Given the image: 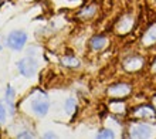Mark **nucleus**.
I'll return each mask as SVG.
<instances>
[{
	"label": "nucleus",
	"instance_id": "f257e3e1",
	"mask_svg": "<svg viewBox=\"0 0 156 139\" xmlns=\"http://www.w3.org/2000/svg\"><path fill=\"white\" fill-rule=\"evenodd\" d=\"M26 41H27V34L24 31H20V30L13 31L7 37V45L13 50H21L24 47Z\"/></svg>",
	"mask_w": 156,
	"mask_h": 139
},
{
	"label": "nucleus",
	"instance_id": "f03ea898",
	"mask_svg": "<svg viewBox=\"0 0 156 139\" xmlns=\"http://www.w3.org/2000/svg\"><path fill=\"white\" fill-rule=\"evenodd\" d=\"M17 67L24 77H33L36 74V70H37V62L33 58H23L21 61H19Z\"/></svg>",
	"mask_w": 156,
	"mask_h": 139
},
{
	"label": "nucleus",
	"instance_id": "7ed1b4c3",
	"mask_svg": "<svg viewBox=\"0 0 156 139\" xmlns=\"http://www.w3.org/2000/svg\"><path fill=\"white\" fill-rule=\"evenodd\" d=\"M48 99L45 98V97H37V98L33 99V102H31V108H33V111L36 112V114L38 115H45L47 114V111H48Z\"/></svg>",
	"mask_w": 156,
	"mask_h": 139
},
{
	"label": "nucleus",
	"instance_id": "20e7f679",
	"mask_svg": "<svg viewBox=\"0 0 156 139\" xmlns=\"http://www.w3.org/2000/svg\"><path fill=\"white\" fill-rule=\"evenodd\" d=\"M149 127L146 125H138V127L132 128V136H135V138H145V136H149Z\"/></svg>",
	"mask_w": 156,
	"mask_h": 139
},
{
	"label": "nucleus",
	"instance_id": "39448f33",
	"mask_svg": "<svg viewBox=\"0 0 156 139\" xmlns=\"http://www.w3.org/2000/svg\"><path fill=\"white\" fill-rule=\"evenodd\" d=\"M129 92V88L126 85H116V87H112L109 90V94L112 95H123V94H128Z\"/></svg>",
	"mask_w": 156,
	"mask_h": 139
},
{
	"label": "nucleus",
	"instance_id": "423d86ee",
	"mask_svg": "<svg viewBox=\"0 0 156 139\" xmlns=\"http://www.w3.org/2000/svg\"><path fill=\"white\" fill-rule=\"evenodd\" d=\"M91 44H92V47H94L95 50H101V48H104V47H105L107 40H105L104 37H95V38H92Z\"/></svg>",
	"mask_w": 156,
	"mask_h": 139
},
{
	"label": "nucleus",
	"instance_id": "0eeeda50",
	"mask_svg": "<svg viewBox=\"0 0 156 139\" xmlns=\"http://www.w3.org/2000/svg\"><path fill=\"white\" fill-rule=\"evenodd\" d=\"M62 62H64L66 66H70V67L71 66H78V64H80V62H78L75 58H73V57H66L64 60H62Z\"/></svg>",
	"mask_w": 156,
	"mask_h": 139
},
{
	"label": "nucleus",
	"instance_id": "6e6552de",
	"mask_svg": "<svg viewBox=\"0 0 156 139\" xmlns=\"http://www.w3.org/2000/svg\"><path fill=\"white\" fill-rule=\"evenodd\" d=\"M74 108H75V101L74 99H68L66 102V109H68V114H71L74 111Z\"/></svg>",
	"mask_w": 156,
	"mask_h": 139
},
{
	"label": "nucleus",
	"instance_id": "1a4fd4ad",
	"mask_svg": "<svg viewBox=\"0 0 156 139\" xmlns=\"http://www.w3.org/2000/svg\"><path fill=\"white\" fill-rule=\"evenodd\" d=\"M13 95H14V91H13V88L10 85L7 87V92H6V99H7V102L10 104L13 99Z\"/></svg>",
	"mask_w": 156,
	"mask_h": 139
},
{
	"label": "nucleus",
	"instance_id": "9d476101",
	"mask_svg": "<svg viewBox=\"0 0 156 139\" xmlns=\"http://www.w3.org/2000/svg\"><path fill=\"white\" fill-rule=\"evenodd\" d=\"M114 132L112 131H108V129H105V131H102L101 134L98 135V138H114Z\"/></svg>",
	"mask_w": 156,
	"mask_h": 139
},
{
	"label": "nucleus",
	"instance_id": "9b49d317",
	"mask_svg": "<svg viewBox=\"0 0 156 139\" xmlns=\"http://www.w3.org/2000/svg\"><path fill=\"white\" fill-rule=\"evenodd\" d=\"M4 118H6V109H4V106L0 104V122L4 121Z\"/></svg>",
	"mask_w": 156,
	"mask_h": 139
},
{
	"label": "nucleus",
	"instance_id": "f8f14e48",
	"mask_svg": "<svg viewBox=\"0 0 156 139\" xmlns=\"http://www.w3.org/2000/svg\"><path fill=\"white\" fill-rule=\"evenodd\" d=\"M33 135H30V134H20L19 135V138H31Z\"/></svg>",
	"mask_w": 156,
	"mask_h": 139
}]
</instances>
